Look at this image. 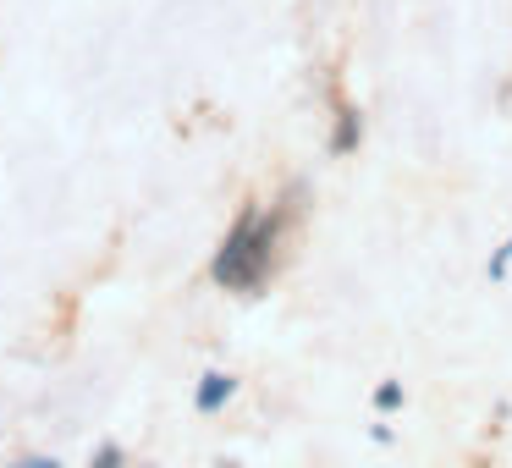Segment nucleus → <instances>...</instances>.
I'll list each match as a JSON object with an SVG mask.
<instances>
[{
  "mask_svg": "<svg viewBox=\"0 0 512 468\" xmlns=\"http://www.w3.org/2000/svg\"><path fill=\"white\" fill-rule=\"evenodd\" d=\"M287 226H292V204H259V199H248L243 210L232 215L221 248H215L210 281L221 292L259 298V292L276 281V270H281V243H287Z\"/></svg>",
  "mask_w": 512,
  "mask_h": 468,
  "instance_id": "1",
  "label": "nucleus"
},
{
  "mask_svg": "<svg viewBox=\"0 0 512 468\" xmlns=\"http://www.w3.org/2000/svg\"><path fill=\"white\" fill-rule=\"evenodd\" d=\"M237 386H243V380H237L232 369H204V380L193 386V408H199V413H221L226 402L237 397Z\"/></svg>",
  "mask_w": 512,
  "mask_h": 468,
  "instance_id": "2",
  "label": "nucleus"
},
{
  "mask_svg": "<svg viewBox=\"0 0 512 468\" xmlns=\"http://www.w3.org/2000/svg\"><path fill=\"white\" fill-rule=\"evenodd\" d=\"M364 149V116H358V105H336V127H331V155L336 160H347V155H358Z\"/></svg>",
  "mask_w": 512,
  "mask_h": 468,
  "instance_id": "3",
  "label": "nucleus"
},
{
  "mask_svg": "<svg viewBox=\"0 0 512 468\" xmlns=\"http://www.w3.org/2000/svg\"><path fill=\"white\" fill-rule=\"evenodd\" d=\"M89 468H133V457H127L122 441H100V446H94V457H89Z\"/></svg>",
  "mask_w": 512,
  "mask_h": 468,
  "instance_id": "4",
  "label": "nucleus"
},
{
  "mask_svg": "<svg viewBox=\"0 0 512 468\" xmlns=\"http://www.w3.org/2000/svg\"><path fill=\"white\" fill-rule=\"evenodd\" d=\"M375 408L380 413H397L402 408V386H397V380H380V386H375Z\"/></svg>",
  "mask_w": 512,
  "mask_h": 468,
  "instance_id": "5",
  "label": "nucleus"
},
{
  "mask_svg": "<svg viewBox=\"0 0 512 468\" xmlns=\"http://www.w3.org/2000/svg\"><path fill=\"white\" fill-rule=\"evenodd\" d=\"M6 468H67V463H61L56 452H23V457H12Z\"/></svg>",
  "mask_w": 512,
  "mask_h": 468,
  "instance_id": "6",
  "label": "nucleus"
},
{
  "mask_svg": "<svg viewBox=\"0 0 512 468\" xmlns=\"http://www.w3.org/2000/svg\"><path fill=\"white\" fill-rule=\"evenodd\" d=\"M507 265H512V254H507V243H501V248H496V254H490V265H485V276H490V281H501V276H507Z\"/></svg>",
  "mask_w": 512,
  "mask_h": 468,
  "instance_id": "7",
  "label": "nucleus"
},
{
  "mask_svg": "<svg viewBox=\"0 0 512 468\" xmlns=\"http://www.w3.org/2000/svg\"><path fill=\"white\" fill-rule=\"evenodd\" d=\"M133 468H155V463H133Z\"/></svg>",
  "mask_w": 512,
  "mask_h": 468,
  "instance_id": "8",
  "label": "nucleus"
},
{
  "mask_svg": "<svg viewBox=\"0 0 512 468\" xmlns=\"http://www.w3.org/2000/svg\"><path fill=\"white\" fill-rule=\"evenodd\" d=\"M507 254H512V237H507Z\"/></svg>",
  "mask_w": 512,
  "mask_h": 468,
  "instance_id": "9",
  "label": "nucleus"
}]
</instances>
